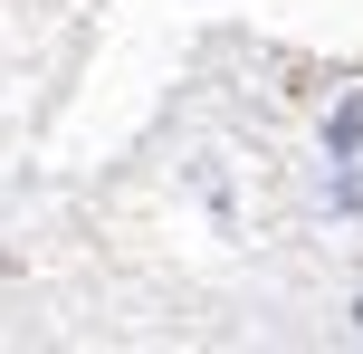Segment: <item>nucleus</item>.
Here are the masks:
<instances>
[{
	"label": "nucleus",
	"mask_w": 363,
	"mask_h": 354,
	"mask_svg": "<svg viewBox=\"0 0 363 354\" xmlns=\"http://www.w3.org/2000/svg\"><path fill=\"white\" fill-rule=\"evenodd\" d=\"M325 134H335V153H354V144H363V106H335V125H325Z\"/></svg>",
	"instance_id": "f257e3e1"
}]
</instances>
